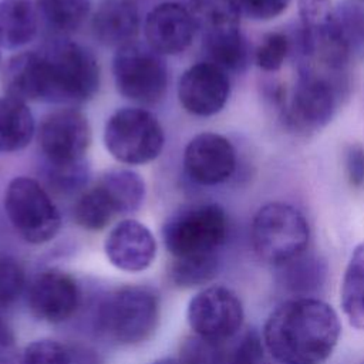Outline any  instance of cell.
Listing matches in <instances>:
<instances>
[{
    "instance_id": "6da1fadb",
    "label": "cell",
    "mask_w": 364,
    "mask_h": 364,
    "mask_svg": "<svg viewBox=\"0 0 364 364\" xmlns=\"http://www.w3.org/2000/svg\"><path fill=\"white\" fill-rule=\"evenodd\" d=\"M341 336L337 311L318 297H291L267 316L262 340L279 364H324Z\"/></svg>"
},
{
    "instance_id": "7a4b0ae2",
    "label": "cell",
    "mask_w": 364,
    "mask_h": 364,
    "mask_svg": "<svg viewBox=\"0 0 364 364\" xmlns=\"http://www.w3.org/2000/svg\"><path fill=\"white\" fill-rule=\"evenodd\" d=\"M293 60L297 77L279 119L286 129L297 135H311L331 122L348 97L350 73L309 57Z\"/></svg>"
},
{
    "instance_id": "3957f363",
    "label": "cell",
    "mask_w": 364,
    "mask_h": 364,
    "mask_svg": "<svg viewBox=\"0 0 364 364\" xmlns=\"http://www.w3.org/2000/svg\"><path fill=\"white\" fill-rule=\"evenodd\" d=\"M38 53L43 101L77 104L97 92L100 68L88 48L73 41H57Z\"/></svg>"
},
{
    "instance_id": "277c9868",
    "label": "cell",
    "mask_w": 364,
    "mask_h": 364,
    "mask_svg": "<svg viewBox=\"0 0 364 364\" xmlns=\"http://www.w3.org/2000/svg\"><path fill=\"white\" fill-rule=\"evenodd\" d=\"M256 256L280 267L307 252L310 225L300 209L286 202H267L257 209L250 226Z\"/></svg>"
},
{
    "instance_id": "5b68a950",
    "label": "cell",
    "mask_w": 364,
    "mask_h": 364,
    "mask_svg": "<svg viewBox=\"0 0 364 364\" xmlns=\"http://www.w3.org/2000/svg\"><path fill=\"white\" fill-rule=\"evenodd\" d=\"M159 320V299L145 286H124L111 291L97 310V327L108 340L134 346L148 340Z\"/></svg>"
},
{
    "instance_id": "8992f818",
    "label": "cell",
    "mask_w": 364,
    "mask_h": 364,
    "mask_svg": "<svg viewBox=\"0 0 364 364\" xmlns=\"http://www.w3.org/2000/svg\"><path fill=\"white\" fill-rule=\"evenodd\" d=\"M228 216L218 203L189 205L162 228V239L173 259L218 256L228 237Z\"/></svg>"
},
{
    "instance_id": "52a82bcc",
    "label": "cell",
    "mask_w": 364,
    "mask_h": 364,
    "mask_svg": "<svg viewBox=\"0 0 364 364\" xmlns=\"http://www.w3.org/2000/svg\"><path fill=\"white\" fill-rule=\"evenodd\" d=\"M4 209L16 232L33 245L50 242L61 228L55 203L33 178L17 176L10 181L4 195Z\"/></svg>"
},
{
    "instance_id": "ba28073f",
    "label": "cell",
    "mask_w": 364,
    "mask_h": 364,
    "mask_svg": "<svg viewBox=\"0 0 364 364\" xmlns=\"http://www.w3.org/2000/svg\"><path fill=\"white\" fill-rule=\"evenodd\" d=\"M104 142L117 161L142 165L161 154L165 136L152 112L142 108H124L109 117L104 131Z\"/></svg>"
},
{
    "instance_id": "9c48e42d",
    "label": "cell",
    "mask_w": 364,
    "mask_h": 364,
    "mask_svg": "<svg viewBox=\"0 0 364 364\" xmlns=\"http://www.w3.org/2000/svg\"><path fill=\"white\" fill-rule=\"evenodd\" d=\"M112 73L118 91L139 104L161 101L168 87L166 67L149 46L131 43L117 50Z\"/></svg>"
},
{
    "instance_id": "30bf717a",
    "label": "cell",
    "mask_w": 364,
    "mask_h": 364,
    "mask_svg": "<svg viewBox=\"0 0 364 364\" xmlns=\"http://www.w3.org/2000/svg\"><path fill=\"white\" fill-rule=\"evenodd\" d=\"M186 318L198 337L220 344L242 328L245 309L240 297L232 289L212 284L199 290L189 300Z\"/></svg>"
},
{
    "instance_id": "8fae6325",
    "label": "cell",
    "mask_w": 364,
    "mask_h": 364,
    "mask_svg": "<svg viewBox=\"0 0 364 364\" xmlns=\"http://www.w3.org/2000/svg\"><path fill=\"white\" fill-rule=\"evenodd\" d=\"M38 138L50 166H71L84 162L91 142V129L80 111L65 108L44 118Z\"/></svg>"
},
{
    "instance_id": "7c38bea8",
    "label": "cell",
    "mask_w": 364,
    "mask_h": 364,
    "mask_svg": "<svg viewBox=\"0 0 364 364\" xmlns=\"http://www.w3.org/2000/svg\"><path fill=\"white\" fill-rule=\"evenodd\" d=\"M236 149L232 142L215 132H202L193 136L183 152L186 175L203 186L226 182L236 171Z\"/></svg>"
},
{
    "instance_id": "4fadbf2b",
    "label": "cell",
    "mask_w": 364,
    "mask_h": 364,
    "mask_svg": "<svg viewBox=\"0 0 364 364\" xmlns=\"http://www.w3.org/2000/svg\"><path fill=\"white\" fill-rule=\"evenodd\" d=\"M229 94L228 73L210 61L193 64L179 80V101L188 112L198 117H210L222 111Z\"/></svg>"
},
{
    "instance_id": "5bb4252c",
    "label": "cell",
    "mask_w": 364,
    "mask_h": 364,
    "mask_svg": "<svg viewBox=\"0 0 364 364\" xmlns=\"http://www.w3.org/2000/svg\"><path fill=\"white\" fill-rule=\"evenodd\" d=\"M78 301L80 291L74 277L58 269L38 273L27 293L31 314L47 323H61L70 318L75 313Z\"/></svg>"
},
{
    "instance_id": "9a60e30c",
    "label": "cell",
    "mask_w": 364,
    "mask_h": 364,
    "mask_svg": "<svg viewBox=\"0 0 364 364\" xmlns=\"http://www.w3.org/2000/svg\"><path fill=\"white\" fill-rule=\"evenodd\" d=\"M144 28L148 46L154 51L173 55L191 46L196 24L189 9L175 1H165L148 13Z\"/></svg>"
},
{
    "instance_id": "2e32d148",
    "label": "cell",
    "mask_w": 364,
    "mask_h": 364,
    "mask_svg": "<svg viewBox=\"0 0 364 364\" xmlns=\"http://www.w3.org/2000/svg\"><path fill=\"white\" fill-rule=\"evenodd\" d=\"M107 259L122 272L138 273L148 269L156 256V240L141 222L125 219L118 222L104 242Z\"/></svg>"
},
{
    "instance_id": "e0dca14e",
    "label": "cell",
    "mask_w": 364,
    "mask_h": 364,
    "mask_svg": "<svg viewBox=\"0 0 364 364\" xmlns=\"http://www.w3.org/2000/svg\"><path fill=\"white\" fill-rule=\"evenodd\" d=\"M139 24V10L134 0H102L92 16L95 38L117 50L135 43Z\"/></svg>"
},
{
    "instance_id": "ac0fdd59",
    "label": "cell",
    "mask_w": 364,
    "mask_h": 364,
    "mask_svg": "<svg viewBox=\"0 0 364 364\" xmlns=\"http://www.w3.org/2000/svg\"><path fill=\"white\" fill-rule=\"evenodd\" d=\"M3 85L6 94L18 101H43L40 53L26 51L11 57L3 70Z\"/></svg>"
},
{
    "instance_id": "d6986e66",
    "label": "cell",
    "mask_w": 364,
    "mask_h": 364,
    "mask_svg": "<svg viewBox=\"0 0 364 364\" xmlns=\"http://www.w3.org/2000/svg\"><path fill=\"white\" fill-rule=\"evenodd\" d=\"M38 27L31 0H0V47L14 50L30 43Z\"/></svg>"
},
{
    "instance_id": "ffe728a7",
    "label": "cell",
    "mask_w": 364,
    "mask_h": 364,
    "mask_svg": "<svg viewBox=\"0 0 364 364\" xmlns=\"http://www.w3.org/2000/svg\"><path fill=\"white\" fill-rule=\"evenodd\" d=\"M340 306L348 324L364 331V242L353 249L340 283Z\"/></svg>"
},
{
    "instance_id": "44dd1931",
    "label": "cell",
    "mask_w": 364,
    "mask_h": 364,
    "mask_svg": "<svg viewBox=\"0 0 364 364\" xmlns=\"http://www.w3.org/2000/svg\"><path fill=\"white\" fill-rule=\"evenodd\" d=\"M34 135V118L26 102L11 97L0 98V152L24 149Z\"/></svg>"
},
{
    "instance_id": "7402d4cb",
    "label": "cell",
    "mask_w": 364,
    "mask_h": 364,
    "mask_svg": "<svg viewBox=\"0 0 364 364\" xmlns=\"http://www.w3.org/2000/svg\"><path fill=\"white\" fill-rule=\"evenodd\" d=\"M277 269L282 270V284L296 294L294 297H314L313 294L324 286L327 274L326 262L316 255H307V252Z\"/></svg>"
},
{
    "instance_id": "603a6c76",
    "label": "cell",
    "mask_w": 364,
    "mask_h": 364,
    "mask_svg": "<svg viewBox=\"0 0 364 364\" xmlns=\"http://www.w3.org/2000/svg\"><path fill=\"white\" fill-rule=\"evenodd\" d=\"M189 10L202 38L239 30L237 0H192Z\"/></svg>"
},
{
    "instance_id": "cb8c5ba5",
    "label": "cell",
    "mask_w": 364,
    "mask_h": 364,
    "mask_svg": "<svg viewBox=\"0 0 364 364\" xmlns=\"http://www.w3.org/2000/svg\"><path fill=\"white\" fill-rule=\"evenodd\" d=\"M203 47L208 61L216 64L226 73H243L252 58L250 47L240 28L205 37Z\"/></svg>"
},
{
    "instance_id": "d4e9b609",
    "label": "cell",
    "mask_w": 364,
    "mask_h": 364,
    "mask_svg": "<svg viewBox=\"0 0 364 364\" xmlns=\"http://www.w3.org/2000/svg\"><path fill=\"white\" fill-rule=\"evenodd\" d=\"M98 185L112 200L118 215L135 212L145 196V182L131 169H112L105 172Z\"/></svg>"
},
{
    "instance_id": "484cf974",
    "label": "cell",
    "mask_w": 364,
    "mask_h": 364,
    "mask_svg": "<svg viewBox=\"0 0 364 364\" xmlns=\"http://www.w3.org/2000/svg\"><path fill=\"white\" fill-rule=\"evenodd\" d=\"M117 215L112 200L98 183L84 192L74 206L75 222L87 230L104 229Z\"/></svg>"
},
{
    "instance_id": "4316f807",
    "label": "cell",
    "mask_w": 364,
    "mask_h": 364,
    "mask_svg": "<svg viewBox=\"0 0 364 364\" xmlns=\"http://www.w3.org/2000/svg\"><path fill=\"white\" fill-rule=\"evenodd\" d=\"M38 16L57 31L78 28L90 13V0H36Z\"/></svg>"
},
{
    "instance_id": "83f0119b",
    "label": "cell",
    "mask_w": 364,
    "mask_h": 364,
    "mask_svg": "<svg viewBox=\"0 0 364 364\" xmlns=\"http://www.w3.org/2000/svg\"><path fill=\"white\" fill-rule=\"evenodd\" d=\"M219 269V257L173 259L171 266L172 282L179 287H195L210 282Z\"/></svg>"
},
{
    "instance_id": "f1b7e54d",
    "label": "cell",
    "mask_w": 364,
    "mask_h": 364,
    "mask_svg": "<svg viewBox=\"0 0 364 364\" xmlns=\"http://www.w3.org/2000/svg\"><path fill=\"white\" fill-rule=\"evenodd\" d=\"M289 55H291V34L284 31L264 34L253 51L256 65L264 73L279 71Z\"/></svg>"
},
{
    "instance_id": "f546056e",
    "label": "cell",
    "mask_w": 364,
    "mask_h": 364,
    "mask_svg": "<svg viewBox=\"0 0 364 364\" xmlns=\"http://www.w3.org/2000/svg\"><path fill=\"white\" fill-rule=\"evenodd\" d=\"M299 1V36L304 41L314 40L321 34L333 13L331 0H297Z\"/></svg>"
},
{
    "instance_id": "4dcf8cb0",
    "label": "cell",
    "mask_w": 364,
    "mask_h": 364,
    "mask_svg": "<svg viewBox=\"0 0 364 364\" xmlns=\"http://www.w3.org/2000/svg\"><path fill=\"white\" fill-rule=\"evenodd\" d=\"M17 364H73V358L63 344L44 338L26 346Z\"/></svg>"
},
{
    "instance_id": "1f68e13d",
    "label": "cell",
    "mask_w": 364,
    "mask_h": 364,
    "mask_svg": "<svg viewBox=\"0 0 364 364\" xmlns=\"http://www.w3.org/2000/svg\"><path fill=\"white\" fill-rule=\"evenodd\" d=\"M26 274L23 266L10 256L0 257V306L13 304L23 293Z\"/></svg>"
},
{
    "instance_id": "d6a6232c",
    "label": "cell",
    "mask_w": 364,
    "mask_h": 364,
    "mask_svg": "<svg viewBox=\"0 0 364 364\" xmlns=\"http://www.w3.org/2000/svg\"><path fill=\"white\" fill-rule=\"evenodd\" d=\"M267 354L262 336L256 330H249L226 357L225 364H270Z\"/></svg>"
},
{
    "instance_id": "836d02e7",
    "label": "cell",
    "mask_w": 364,
    "mask_h": 364,
    "mask_svg": "<svg viewBox=\"0 0 364 364\" xmlns=\"http://www.w3.org/2000/svg\"><path fill=\"white\" fill-rule=\"evenodd\" d=\"M220 344L203 340L200 337L191 338L182 348V364H225L226 358L220 351Z\"/></svg>"
},
{
    "instance_id": "e575fe53",
    "label": "cell",
    "mask_w": 364,
    "mask_h": 364,
    "mask_svg": "<svg viewBox=\"0 0 364 364\" xmlns=\"http://www.w3.org/2000/svg\"><path fill=\"white\" fill-rule=\"evenodd\" d=\"M240 13L252 20L269 21L279 17L290 4V0H237Z\"/></svg>"
},
{
    "instance_id": "d590c367",
    "label": "cell",
    "mask_w": 364,
    "mask_h": 364,
    "mask_svg": "<svg viewBox=\"0 0 364 364\" xmlns=\"http://www.w3.org/2000/svg\"><path fill=\"white\" fill-rule=\"evenodd\" d=\"M344 168L348 183L355 188H364V146L358 142L347 145L344 151Z\"/></svg>"
},
{
    "instance_id": "8d00e7d4",
    "label": "cell",
    "mask_w": 364,
    "mask_h": 364,
    "mask_svg": "<svg viewBox=\"0 0 364 364\" xmlns=\"http://www.w3.org/2000/svg\"><path fill=\"white\" fill-rule=\"evenodd\" d=\"M18 351L11 328L0 320V364H17Z\"/></svg>"
},
{
    "instance_id": "74e56055",
    "label": "cell",
    "mask_w": 364,
    "mask_h": 364,
    "mask_svg": "<svg viewBox=\"0 0 364 364\" xmlns=\"http://www.w3.org/2000/svg\"><path fill=\"white\" fill-rule=\"evenodd\" d=\"M152 364H182L181 361L175 360V358H171V357H165V358H159L156 361H154Z\"/></svg>"
},
{
    "instance_id": "f35d334b",
    "label": "cell",
    "mask_w": 364,
    "mask_h": 364,
    "mask_svg": "<svg viewBox=\"0 0 364 364\" xmlns=\"http://www.w3.org/2000/svg\"><path fill=\"white\" fill-rule=\"evenodd\" d=\"M355 1H364V0H355Z\"/></svg>"
},
{
    "instance_id": "ab89813d",
    "label": "cell",
    "mask_w": 364,
    "mask_h": 364,
    "mask_svg": "<svg viewBox=\"0 0 364 364\" xmlns=\"http://www.w3.org/2000/svg\"><path fill=\"white\" fill-rule=\"evenodd\" d=\"M0 60H1V55H0Z\"/></svg>"
},
{
    "instance_id": "60d3db41",
    "label": "cell",
    "mask_w": 364,
    "mask_h": 364,
    "mask_svg": "<svg viewBox=\"0 0 364 364\" xmlns=\"http://www.w3.org/2000/svg\"><path fill=\"white\" fill-rule=\"evenodd\" d=\"M361 364H364V361H363V363H361Z\"/></svg>"
}]
</instances>
